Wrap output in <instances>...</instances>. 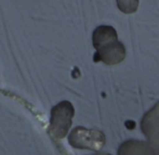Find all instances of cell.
Masks as SVG:
<instances>
[{
    "label": "cell",
    "mask_w": 159,
    "mask_h": 155,
    "mask_svg": "<svg viewBox=\"0 0 159 155\" xmlns=\"http://www.w3.org/2000/svg\"><path fill=\"white\" fill-rule=\"evenodd\" d=\"M93 47L96 52L94 62H103L106 65L119 64L126 58V48L118 40L117 31L113 26L101 25L96 27L92 35Z\"/></svg>",
    "instance_id": "6da1fadb"
},
{
    "label": "cell",
    "mask_w": 159,
    "mask_h": 155,
    "mask_svg": "<svg viewBox=\"0 0 159 155\" xmlns=\"http://www.w3.org/2000/svg\"><path fill=\"white\" fill-rule=\"evenodd\" d=\"M74 114V106L68 101H62L53 107L49 126V134L53 140H62L66 136L71 126Z\"/></svg>",
    "instance_id": "7a4b0ae2"
},
{
    "label": "cell",
    "mask_w": 159,
    "mask_h": 155,
    "mask_svg": "<svg viewBox=\"0 0 159 155\" xmlns=\"http://www.w3.org/2000/svg\"><path fill=\"white\" fill-rule=\"evenodd\" d=\"M69 144L75 149H88L98 151L105 144V136L96 129L76 127L68 137Z\"/></svg>",
    "instance_id": "3957f363"
},
{
    "label": "cell",
    "mask_w": 159,
    "mask_h": 155,
    "mask_svg": "<svg viewBox=\"0 0 159 155\" xmlns=\"http://www.w3.org/2000/svg\"><path fill=\"white\" fill-rule=\"evenodd\" d=\"M141 130L148 140L156 155H159V102L149 110L141 120Z\"/></svg>",
    "instance_id": "277c9868"
},
{
    "label": "cell",
    "mask_w": 159,
    "mask_h": 155,
    "mask_svg": "<svg viewBox=\"0 0 159 155\" xmlns=\"http://www.w3.org/2000/svg\"><path fill=\"white\" fill-rule=\"evenodd\" d=\"M118 155H156L148 143L139 140H128L121 143Z\"/></svg>",
    "instance_id": "5b68a950"
},
{
    "label": "cell",
    "mask_w": 159,
    "mask_h": 155,
    "mask_svg": "<svg viewBox=\"0 0 159 155\" xmlns=\"http://www.w3.org/2000/svg\"><path fill=\"white\" fill-rule=\"evenodd\" d=\"M117 6L121 12L126 14L134 13L139 8V2L140 0H116Z\"/></svg>",
    "instance_id": "8992f818"
},
{
    "label": "cell",
    "mask_w": 159,
    "mask_h": 155,
    "mask_svg": "<svg viewBox=\"0 0 159 155\" xmlns=\"http://www.w3.org/2000/svg\"><path fill=\"white\" fill-rule=\"evenodd\" d=\"M93 155H111V154H108V153H104V152H98V153L93 154Z\"/></svg>",
    "instance_id": "52a82bcc"
}]
</instances>
